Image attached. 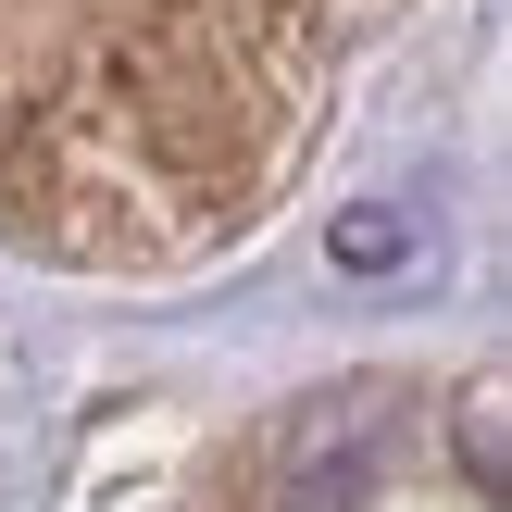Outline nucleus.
I'll list each match as a JSON object with an SVG mask.
<instances>
[{
    "instance_id": "obj_1",
    "label": "nucleus",
    "mask_w": 512,
    "mask_h": 512,
    "mask_svg": "<svg viewBox=\"0 0 512 512\" xmlns=\"http://www.w3.org/2000/svg\"><path fill=\"white\" fill-rule=\"evenodd\" d=\"M413 0H0V250L200 275L288 213Z\"/></svg>"
}]
</instances>
